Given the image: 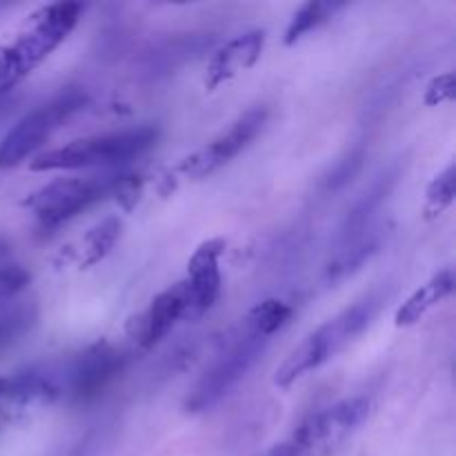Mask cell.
Here are the masks:
<instances>
[{"label": "cell", "mask_w": 456, "mask_h": 456, "mask_svg": "<svg viewBox=\"0 0 456 456\" xmlns=\"http://www.w3.org/2000/svg\"><path fill=\"white\" fill-rule=\"evenodd\" d=\"M9 107H12V102H9L4 96H0V120L4 118V114L9 111Z\"/></svg>", "instance_id": "cell-28"}, {"label": "cell", "mask_w": 456, "mask_h": 456, "mask_svg": "<svg viewBox=\"0 0 456 456\" xmlns=\"http://www.w3.org/2000/svg\"><path fill=\"white\" fill-rule=\"evenodd\" d=\"M120 232H123V223L118 216H107L101 223H96L83 236V243H80V267H92L105 261L114 245L118 243Z\"/></svg>", "instance_id": "cell-18"}, {"label": "cell", "mask_w": 456, "mask_h": 456, "mask_svg": "<svg viewBox=\"0 0 456 456\" xmlns=\"http://www.w3.org/2000/svg\"><path fill=\"white\" fill-rule=\"evenodd\" d=\"M396 181H399V169H387L383 172L377 181L370 185V190L361 196L354 203V208L346 214L341 227H338V239H350V236L361 234L368 227L374 225V216H377L379 209L383 208L386 199L390 196V191L395 190Z\"/></svg>", "instance_id": "cell-16"}, {"label": "cell", "mask_w": 456, "mask_h": 456, "mask_svg": "<svg viewBox=\"0 0 456 456\" xmlns=\"http://www.w3.org/2000/svg\"><path fill=\"white\" fill-rule=\"evenodd\" d=\"M223 252H225V240L209 239L196 248L187 263V276L183 281L187 283L191 297V314L194 321L208 314L214 307V303L221 297V263Z\"/></svg>", "instance_id": "cell-12"}, {"label": "cell", "mask_w": 456, "mask_h": 456, "mask_svg": "<svg viewBox=\"0 0 456 456\" xmlns=\"http://www.w3.org/2000/svg\"><path fill=\"white\" fill-rule=\"evenodd\" d=\"M370 408L372 403L368 396L338 401L303 419L289 435V441L301 450L303 456H330L359 430L361 423L368 419Z\"/></svg>", "instance_id": "cell-8"}, {"label": "cell", "mask_w": 456, "mask_h": 456, "mask_svg": "<svg viewBox=\"0 0 456 456\" xmlns=\"http://www.w3.org/2000/svg\"><path fill=\"white\" fill-rule=\"evenodd\" d=\"M454 292V272L452 267H445L439 274L432 276L426 285L417 289L403 305L396 310L395 325L396 328H410V325L419 323L432 307L444 303L450 294Z\"/></svg>", "instance_id": "cell-17"}, {"label": "cell", "mask_w": 456, "mask_h": 456, "mask_svg": "<svg viewBox=\"0 0 456 456\" xmlns=\"http://www.w3.org/2000/svg\"><path fill=\"white\" fill-rule=\"evenodd\" d=\"M212 43L214 36L205 34V31H187V34L169 36V38L154 45L150 52L142 53V58L138 61L141 74L150 80L165 78V76L174 74L194 58H199L203 52H208Z\"/></svg>", "instance_id": "cell-13"}, {"label": "cell", "mask_w": 456, "mask_h": 456, "mask_svg": "<svg viewBox=\"0 0 456 456\" xmlns=\"http://www.w3.org/2000/svg\"><path fill=\"white\" fill-rule=\"evenodd\" d=\"M343 7H346V4L341 3H314V0L301 4V7L297 9V13L292 16V20H289L288 29H285V45H288V47L297 45L298 40L305 38L307 34H312V31L319 29L321 25H325V22H328L334 13L341 12Z\"/></svg>", "instance_id": "cell-19"}, {"label": "cell", "mask_w": 456, "mask_h": 456, "mask_svg": "<svg viewBox=\"0 0 456 456\" xmlns=\"http://www.w3.org/2000/svg\"><path fill=\"white\" fill-rule=\"evenodd\" d=\"M141 191H142V176H138V174L120 172L118 183H116L114 187V196L125 212H132V209L136 208L138 199H141Z\"/></svg>", "instance_id": "cell-25"}, {"label": "cell", "mask_w": 456, "mask_h": 456, "mask_svg": "<svg viewBox=\"0 0 456 456\" xmlns=\"http://www.w3.org/2000/svg\"><path fill=\"white\" fill-rule=\"evenodd\" d=\"M89 96L80 87H67L52 101L27 111L0 141V169H13L36 154L71 116L87 107Z\"/></svg>", "instance_id": "cell-4"}, {"label": "cell", "mask_w": 456, "mask_h": 456, "mask_svg": "<svg viewBox=\"0 0 456 456\" xmlns=\"http://www.w3.org/2000/svg\"><path fill=\"white\" fill-rule=\"evenodd\" d=\"M183 321H194L191 297L185 281H178L172 288L160 292L141 314L127 321V337L141 350H151Z\"/></svg>", "instance_id": "cell-10"}, {"label": "cell", "mask_w": 456, "mask_h": 456, "mask_svg": "<svg viewBox=\"0 0 456 456\" xmlns=\"http://www.w3.org/2000/svg\"><path fill=\"white\" fill-rule=\"evenodd\" d=\"M263 456H303V454H301V450H298L297 445L288 439V441H283V444H276L274 448L267 450Z\"/></svg>", "instance_id": "cell-27"}, {"label": "cell", "mask_w": 456, "mask_h": 456, "mask_svg": "<svg viewBox=\"0 0 456 456\" xmlns=\"http://www.w3.org/2000/svg\"><path fill=\"white\" fill-rule=\"evenodd\" d=\"M365 160V145L359 142V145L352 147L346 156L337 160V163L330 167V172L321 178V191L323 194H334V191L343 190L356 174L361 172Z\"/></svg>", "instance_id": "cell-22"}, {"label": "cell", "mask_w": 456, "mask_h": 456, "mask_svg": "<svg viewBox=\"0 0 456 456\" xmlns=\"http://www.w3.org/2000/svg\"><path fill=\"white\" fill-rule=\"evenodd\" d=\"M263 47H265V29H249L232 38L221 49H216L208 62L205 89L214 92L216 87L225 85L227 80L252 69L258 58H261Z\"/></svg>", "instance_id": "cell-14"}, {"label": "cell", "mask_w": 456, "mask_h": 456, "mask_svg": "<svg viewBox=\"0 0 456 456\" xmlns=\"http://www.w3.org/2000/svg\"><path fill=\"white\" fill-rule=\"evenodd\" d=\"M31 272L20 263H3L0 265V305L16 298L29 285Z\"/></svg>", "instance_id": "cell-24"}, {"label": "cell", "mask_w": 456, "mask_h": 456, "mask_svg": "<svg viewBox=\"0 0 456 456\" xmlns=\"http://www.w3.org/2000/svg\"><path fill=\"white\" fill-rule=\"evenodd\" d=\"M61 399L56 374L40 368H25L0 374V421H13L36 408H47Z\"/></svg>", "instance_id": "cell-11"}, {"label": "cell", "mask_w": 456, "mask_h": 456, "mask_svg": "<svg viewBox=\"0 0 456 456\" xmlns=\"http://www.w3.org/2000/svg\"><path fill=\"white\" fill-rule=\"evenodd\" d=\"M129 363L132 352L125 347L110 341L94 343L65 363L62 377L56 379L61 396H67L71 403L78 405L92 403L107 387H111V383L118 381Z\"/></svg>", "instance_id": "cell-7"}, {"label": "cell", "mask_w": 456, "mask_h": 456, "mask_svg": "<svg viewBox=\"0 0 456 456\" xmlns=\"http://www.w3.org/2000/svg\"><path fill=\"white\" fill-rule=\"evenodd\" d=\"M80 3H52L29 18L20 34L0 49V96L16 89L45 58L52 56L83 16Z\"/></svg>", "instance_id": "cell-1"}, {"label": "cell", "mask_w": 456, "mask_h": 456, "mask_svg": "<svg viewBox=\"0 0 456 456\" xmlns=\"http://www.w3.org/2000/svg\"><path fill=\"white\" fill-rule=\"evenodd\" d=\"M383 305V294H368L354 305L346 307L341 314L330 319L319 330L303 338L297 347L288 354V359L276 368L274 386L289 387L314 370L323 368L325 363L341 354L350 347L365 330L372 325L374 316Z\"/></svg>", "instance_id": "cell-2"}, {"label": "cell", "mask_w": 456, "mask_h": 456, "mask_svg": "<svg viewBox=\"0 0 456 456\" xmlns=\"http://www.w3.org/2000/svg\"><path fill=\"white\" fill-rule=\"evenodd\" d=\"M454 178H456L454 165H448V167H445L444 172L436 174V176L432 178L430 185H428V191H426V214L430 218H435V216H439V214H444L445 209H448L450 205L454 203V194H456Z\"/></svg>", "instance_id": "cell-23"}, {"label": "cell", "mask_w": 456, "mask_h": 456, "mask_svg": "<svg viewBox=\"0 0 456 456\" xmlns=\"http://www.w3.org/2000/svg\"><path fill=\"white\" fill-rule=\"evenodd\" d=\"M381 243L383 232L377 223L365 232H361V234L337 240L332 258H330L328 267H325V279L330 283H337V281H343L354 274V272H359L379 252Z\"/></svg>", "instance_id": "cell-15"}, {"label": "cell", "mask_w": 456, "mask_h": 456, "mask_svg": "<svg viewBox=\"0 0 456 456\" xmlns=\"http://www.w3.org/2000/svg\"><path fill=\"white\" fill-rule=\"evenodd\" d=\"M267 346H270V338L240 325V330L230 338L225 350L218 354V359L209 365L208 372L190 390L185 399L187 412H208L214 405L221 403L248 377V372L256 365Z\"/></svg>", "instance_id": "cell-5"}, {"label": "cell", "mask_w": 456, "mask_h": 456, "mask_svg": "<svg viewBox=\"0 0 456 456\" xmlns=\"http://www.w3.org/2000/svg\"><path fill=\"white\" fill-rule=\"evenodd\" d=\"M38 321L36 303H13L12 307L0 310V354L16 346Z\"/></svg>", "instance_id": "cell-20"}, {"label": "cell", "mask_w": 456, "mask_h": 456, "mask_svg": "<svg viewBox=\"0 0 456 456\" xmlns=\"http://www.w3.org/2000/svg\"><path fill=\"white\" fill-rule=\"evenodd\" d=\"M292 314L294 310L288 303L279 301V298H265V301L258 303L256 307L249 310L243 325L252 330V332L261 334V337L270 338L272 341V337H274L276 332H281V330L289 323Z\"/></svg>", "instance_id": "cell-21"}, {"label": "cell", "mask_w": 456, "mask_h": 456, "mask_svg": "<svg viewBox=\"0 0 456 456\" xmlns=\"http://www.w3.org/2000/svg\"><path fill=\"white\" fill-rule=\"evenodd\" d=\"M267 116H270V111H267L265 105H256L252 110H248L230 125L227 132L218 134L208 145L196 150L187 159H183L181 165H178V172L185 174L187 178L212 176L223 165L236 159L263 132V127L267 123Z\"/></svg>", "instance_id": "cell-9"}, {"label": "cell", "mask_w": 456, "mask_h": 456, "mask_svg": "<svg viewBox=\"0 0 456 456\" xmlns=\"http://www.w3.org/2000/svg\"><path fill=\"white\" fill-rule=\"evenodd\" d=\"M160 129L156 125H138V127L118 129V132L94 134L78 138L67 145L38 154L29 163L31 172H62V169L87 167H114L138 159L156 145Z\"/></svg>", "instance_id": "cell-3"}, {"label": "cell", "mask_w": 456, "mask_h": 456, "mask_svg": "<svg viewBox=\"0 0 456 456\" xmlns=\"http://www.w3.org/2000/svg\"><path fill=\"white\" fill-rule=\"evenodd\" d=\"M454 98V74L452 71H445V74L436 76V78L430 80V85L426 87V101L428 107H439L444 102L452 101Z\"/></svg>", "instance_id": "cell-26"}, {"label": "cell", "mask_w": 456, "mask_h": 456, "mask_svg": "<svg viewBox=\"0 0 456 456\" xmlns=\"http://www.w3.org/2000/svg\"><path fill=\"white\" fill-rule=\"evenodd\" d=\"M118 176L120 172L105 174V176L61 178L34 191L25 200V205L31 209L40 230H58L65 223L74 221L78 214L87 212L89 208L114 194Z\"/></svg>", "instance_id": "cell-6"}]
</instances>
